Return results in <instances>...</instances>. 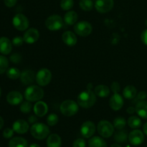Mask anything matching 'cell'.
I'll return each instance as SVG.
<instances>
[{
    "instance_id": "1",
    "label": "cell",
    "mask_w": 147,
    "mask_h": 147,
    "mask_svg": "<svg viewBox=\"0 0 147 147\" xmlns=\"http://www.w3.org/2000/svg\"><path fill=\"white\" fill-rule=\"evenodd\" d=\"M96 102V95L91 90H83L78 96V103L83 109H89Z\"/></svg>"
},
{
    "instance_id": "2",
    "label": "cell",
    "mask_w": 147,
    "mask_h": 147,
    "mask_svg": "<svg viewBox=\"0 0 147 147\" xmlns=\"http://www.w3.org/2000/svg\"><path fill=\"white\" fill-rule=\"evenodd\" d=\"M44 97V90L40 86L32 85L24 91V98L30 102L39 101Z\"/></svg>"
},
{
    "instance_id": "3",
    "label": "cell",
    "mask_w": 147,
    "mask_h": 147,
    "mask_svg": "<svg viewBox=\"0 0 147 147\" xmlns=\"http://www.w3.org/2000/svg\"><path fill=\"white\" fill-rule=\"evenodd\" d=\"M32 136L36 139L42 140L50 134V129L47 125L42 123H35L30 129Z\"/></svg>"
},
{
    "instance_id": "4",
    "label": "cell",
    "mask_w": 147,
    "mask_h": 147,
    "mask_svg": "<svg viewBox=\"0 0 147 147\" xmlns=\"http://www.w3.org/2000/svg\"><path fill=\"white\" fill-rule=\"evenodd\" d=\"M60 112L65 116L76 115L79 110V105L74 100H65L60 104Z\"/></svg>"
},
{
    "instance_id": "5",
    "label": "cell",
    "mask_w": 147,
    "mask_h": 147,
    "mask_svg": "<svg viewBox=\"0 0 147 147\" xmlns=\"http://www.w3.org/2000/svg\"><path fill=\"white\" fill-rule=\"evenodd\" d=\"M63 18L58 14H53L47 17L45 20V26L50 31H57L63 26Z\"/></svg>"
},
{
    "instance_id": "6",
    "label": "cell",
    "mask_w": 147,
    "mask_h": 147,
    "mask_svg": "<svg viewBox=\"0 0 147 147\" xmlns=\"http://www.w3.org/2000/svg\"><path fill=\"white\" fill-rule=\"evenodd\" d=\"M97 130L99 134L103 138H109L113 134L114 126L108 121H100L97 126Z\"/></svg>"
},
{
    "instance_id": "7",
    "label": "cell",
    "mask_w": 147,
    "mask_h": 147,
    "mask_svg": "<svg viewBox=\"0 0 147 147\" xmlns=\"http://www.w3.org/2000/svg\"><path fill=\"white\" fill-rule=\"evenodd\" d=\"M52 73L47 68H42L36 74V82L40 86H46L51 82Z\"/></svg>"
},
{
    "instance_id": "8",
    "label": "cell",
    "mask_w": 147,
    "mask_h": 147,
    "mask_svg": "<svg viewBox=\"0 0 147 147\" xmlns=\"http://www.w3.org/2000/svg\"><path fill=\"white\" fill-rule=\"evenodd\" d=\"M93 30L92 25L87 21H80L76 23L74 26V31L78 35L81 37H87L90 35Z\"/></svg>"
},
{
    "instance_id": "9",
    "label": "cell",
    "mask_w": 147,
    "mask_h": 147,
    "mask_svg": "<svg viewBox=\"0 0 147 147\" xmlns=\"http://www.w3.org/2000/svg\"><path fill=\"white\" fill-rule=\"evenodd\" d=\"M13 26L19 31H24L29 27V20L23 14H17L12 19Z\"/></svg>"
},
{
    "instance_id": "10",
    "label": "cell",
    "mask_w": 147,
    "mask_h": 147,
    "mask_svg": "<svg viewBox=\"0 0 147 147\" xmlns=\"http://www.w3.org/2000/svg\"><path fill=\"white\" fill-rule=\"evenodd\" d=\"M95 8L100 13H107L113 9L114 6L113 0H96Z\"/></svg>"
},
{
    "instance_id": "11",
    "label": "cell",
    "mask_w": 147,
    "mask_h": 147,
    "mask_svg": "<svg viewBox=\"0 0 147 147\" xmlns=\"http://www.w3.org/2000/svg\"><path fill=\"white\" fill-rule=\"evenodd\" d=\"M96 125L90 121L84 122L80 127V134L84 138H90L96 132Z\"/></svg>"
},
{
    "instance_id": "12",
    "label": "cell",
    "mask_w": 147,
    "mask_h": 147,
    "mask_svg": "<svg viewBox=\"0 0 147 147\" xmlns=\"http://www.w3.org/2000/svg\"><path fill=\"white\" fill-rule=\"evenodd\" d=\"M129 141L134 146H139L141 145L144 141V135L143 132L140 130H134L129 134Z\"/></svg>"
},
{
    "instance_id": "13",
    "label": "cell",
    "mask_w": 147,
    "mask_h": 147,
    "mask_svg": "<svg viewBox=\"0 0 147 147\" xmlns=\"http://www.w3.org/2000/svg\"><path fill=\"white\" fill-rule=\"evenodd\" d=\"M40 37V32L35 28H30L24 32L23 39L24 42L27 44H33L38 40Z\"/></svg>"
},
{
    "instance_id": "14",
    "label": "cell",
    "mask_w": 147,
    "mask_h": 147,
    "mask_svg": "<svg viewBox=\"0 0 147 147\" xmlns=\"http://www.w3.org/2000/svg\"><path fill=\"white\" fill-rule=\"evenodd\" d=\"M123 98L119 93H113L109 100V106L113 111H119L123 106Z\"/></svg>"
},
{
    "instance_id": "15",
    "label": "cell",
    "mask_w": 147,
    "mask_h": 147,
    "mask_svg": "<svg viewBox=\"0 0 147 147\" xmlns=\"http://www.w3.org/2000/svg\"><path fill=\"white\" fill-rule=\"evenodd\" d=\"M29 124L26 121L23 119H18L14 122L12 125V129L16 133L20 134H24L29 130Z\"/></svg>"
},
{
    "instance_id": "16",
    "label": "cell",
    "mask_w": 147,
    "mask_h": 147,
    "mask_svg": "<svg viewBox=\"0 0 147 147\" xmlns=\"http://www.w3.org/2000/svg\"><path fill=\"white\" fill-rule=\"evenodd\" d=\"M7 100L8 103L12 106H16L21 103L23 100V96L19 91L13 90L9 92L7 96Z\"/></svg>"
},
{
    "instance_id": "17",
    "label": "cell",
    "mask_w": 147,
    "mask_h": 147,
    "mask_svg": "<svg viewBox=\"0 0 147 147\" xmlns=\"http://www.w3.org/2000/svg\"><path fill=\"white\" fill-rule=\"evenodd\" d=\"M12 42L6 37H0V53L4 55H9L12 50Z\"/></svg>"
},
{
    "instance_id": "18",
    "label": "cell",
    "mask_w": 147,
    "mask_h": 147,
    "mask_svg": "<svg viewBox=\"0 0 147 147\" xmlns=\"http://www.w3.org/2000/svg\"><path fill=\"white\" fill-rule=\"evenodd\" d=\"M20 80L24 85H30L36 80V75L33 70H26L21 73Z\"/></svg>"
},
{
    "instance_id": "19",
    "label": "cell",
    "mask_w": 147,
    "mask_h": 147,
    "mask_svg": "<svg viewBox=\"0 0 147 147\" xmlns=\"http://www.w3.org/2000/svg\"><path fill=\"white\" fill-rule=\"evenodd\" d=\"M62 40L66 45L73 47L77 43V37L76 34L71 31H66L62 35Z\"/></svg>"
},
{
    "instance_id": "20",
    "label": "cell",
    "mask_w": 147,
    "mask_h": 147,
    "mask_svg": "<svg viewBox=\"0 0 147 147\" xmlns=\"http://www.w3.org/2000/svg\"><path fill=\"white\" fill-rule=\"evenodd\" d=\"M48 111V106L45 102L39 100L34 106V113L38 117H43Z\"/></svg>"
},
{
    "instance_id": "21",
    "label": "cell",
    "mask_w": 147,
    "mask_h": 147,
    "mask_svg": "<svg viewBox=\"0 0 147 147\" xmlns=\"http://www.w3.org/2000/svg\"><path fill=\"white\" fill-rule=\"evenodd\" d=\"M136 112L141 118L147 119V101L140 100L136 105Z\"/></svg>"
},
{
    "instance_id": "22",
    "label": "cell",
    "mask_w": 147,
    "mask_h": 147,
    "mask_svg": "<svg viewBox=\"0 0 147 147\" xmlns=\"http://www.w3.org/2000/svg\"><path fill=\"white\" fill-rule=\"evenodd\" d=\"M47 147H61L62 140L59 135L52 134L48 136L47 140Z\"/></svg>"
},
{
    "instance_id": "23",
    "label": "cell",
    "mask_w": 147,
    "mask_h": 147,
    "mask_svg": "<svg viewBox=\"0 0 147 147\" xmlns=\"http://www.w3.org/2000/svg\"><path fill=\"white\" fill-rule=\"evenodd\" d=\"M94 93L96 96L100 98H106L110 94V89L106 85H98L95 88Z\"/></svg>"
},
{
    "instance_id": "24",
    "label": "cell",
    "mask_w": 147,
    "mask_h": 147,
    "mask_svg": "<svg viewBox=\"0 0 147 147\" xmlns=\"http://www.w3.org/2000/svg\"><path fill=\"white\" fill-rule=\"evenodd\" d=\"M9 147H28V143L22 137H14L9 142Z\"/></svg>"
},
{
    "instance_id": "25",
    "label": "cell",
    "mask_w": 147,
    "mask_h": 147,
    "mask_svg": "<svg viewBox=\"0 0 147 147\" xmlns=\"http://www.w3.org/2000/svg\"><path fill=\"white\" fill-rule=\"evenodd\" d=\"M123 95L126 99H133L137 95V90L134 86L129 85L126 86L123 90Z\"/></svg>"
},
{
    "instance_id": "26",
    "label": "cell",
    "mask_w": 147,
    "mask_h": 147,
    "mask_svg": "<svg viewBox=\"0 0 147 147\" xmlns=\"http://www.w3.org/2000/svg\"><path fill=\"white\" fill-rule=\"evenodd\" d=\"M78 14L75 11H68L64 16V22L68 25H73L78 21Z\"/></svg>"
},
{
    "instance_id": "27",
    "label": "cell",
    "mask_w": 147,
    "mask_h": 147,
    "mask_svg": "<svg viewBox=\"0 0 147 147\" xmlns=\"http://www.w3.org/2000/svg\"><path fill=\"white\" fill-rule=\"evenodd\" d=\"M88 146L89 147H107V144L103 138L94 136L88 141Z\"/></svg>"
},
{
    "instance_id": "28",
    "label": "cell",
    "mask_w": 147,
    "mask_h": 147,
    "mask_svg": "<svg viewBox=\"0 0 147 147\" xmlns=\"http://www.w3.org/2000/svg\"><path fill=\"white\" fill-rule=\"evenodd\" d=\"M129 139V135L126 130H119L114 135V140L118 143H124Z\"/></svg>"
},
{
    "instance_id": "29",
    "label": "cell",
    "mask_w": 147,
    "mask_h": 147,
    "mask_svg": "<svg viewBox=\"0 0 147 147\" xmlns=\"http://www.w3.org/2000/svg\"><path fill=\"white\" fill-rule=\"evenodd\" d=\"M127 123L131 129H137L139 128L142 125V121L137 116H131L129 118L127 121Z\"/></svg>"
},
{
    "instance_id": "30",
    "label": "cell",
    "mask_w": 147,
    "mask_h": 147,
    "mask_svg": "<svg viewBox=\"0 0 147 147\" xmlns=\"http://www.w3.org/2000/svg\"><path fill=\"white\" fill-rule=\"evenodd\" d=\"M21 76V72L16 67H10L7 70V76L11 80H17Z\"/></svg>"
},
{
    "instance_id": "31",
    "label": "cell",
    "mask_w": 147,
    "mask_h": 147,
    "mask_svg": "<svg viewBox=\"0 0 147 147\" xmlns=\"http://www.w3.org/2000/svg\"><path fill=\"white\" fill-rule=\"evenodd\" d=\"M126 119L123 117H119L116 118V119L113 120V125L114 126L115 129H116L117 130H121V129H123V128L126 126Z\"/></svg>"
},
{
    "instance_id": "32",
    "label": "cell",
    "mask_w": 147,
    "mask_h": 147,
    "mask_svg": "<svg viewBox=\"0 0 147 147\" xmlns=\"http://www.w3.org/2000/svg\"><path fill=\"white\" fill-rule=\"evenodd\" d=\"M79 6L83 11H89L92 10L94 4L92 0H80L79 2Z\"/></svg>"
},
{
    "instance_id": "33",
    "label": "cell",
    "mask_w": 147,
    "mask_h": 147,
    "mask_svg": "<svg viewBox=\"0 0 147 147\" xmlns=\"http://www.w3.org/2000/svg\"><path fill=\"white\" fill-rule=\"evenodd\" d=\"M9 67L8 59L5 57L0 55V75L3 74L7 72Z\"/></svg>"
},
{
    "instance_id": "34",
    "label": "cell",
    "mask_w": 147,
    "mask_h": 147,
    "mask_svg": "<svg viewBox=\"0 0 147 147\" xmlns=\"http://www.w3.org/2000/svg\"><path fill=\"white\" fill-rule=\"evenodd\" d=\"M74 6V1L73 0H62L60 2V7L62 9L65 11L70 10Z\"/></svg>"
},
{
    "instance_id": "35",
    "label": "cell",
    "mask_w": 147,
    "mask_h": 147,
    "mask_svg": "<svg viewBox=\"0 0 147 147\" xmlns=\"http://www.w3.org/2000/svg\"><path fill=\"white\" fill-rule=\"evenodd\" d=\"M32 108V106L30 101L27 100V101L22 103L21 106H20V111L23 113H28L31 111Z\"/></svg>"
},
{
    "instance_id": "36",
    "label": "cell",
    "mask_w": 147,
    "mask_h": 147,
    "mask_svg": "<svg viewBox=\"0 0 147 147\" xmlns=\"http://www.w3.org/2000/svg\"><path fill=\"white\" fill-rule=\"evenodd\" d=\"M58 122V116L55 113H51L47 118V123L49 126H53Z\"/></svg>"
},
{
    "instance_id": "37",
    "label": "cell",
    "mask_w": 147,
    "mask_h": 147,
    "mask_svg": "<svg viewBox=\"0 0 147 147\" xmlns=\"http://www.w3.org/2000/svg\"><path fill=\"white\" fill-rule=\"evenodd\" d=\"M24 39L23 37H20V36H17V37H14L12 39V45L14 46H17V47H20V46L22 45L23 43H24Z\"/></svg>"
},
{
    "instance_id": "38",
    "label": "cell",
    "mask_w": 147,
    "mask_h": 147,
    "mask_svg": "<svg viewBox=\"0 0 147 147\" xmlns=\"http://www.w3.org/2000/svg\"><path fill=\"white\" fill-rule=\"evenodd\" d=\"M9 59L11 63L17 64V63H19L21 62L22 55L20 54H19V53H14V54H12L10 56Z\"/></svg>"
},
{
    "instance_id": "39",
    "label": "cell",
    "mask_w": 147,
    "mask_h": 147,
    "mask_svg": "<svg viewBox=\"0 0 147 147\" xmlns=\"http://www.w3.org/2000/svg\"><path fill=\"white\" fill-rule=\"evenodd\" d=\"M86 142L83 139L79 138L73 142V147H86Z\"/></svg>"
},
{
    "instance_id": "40",
    "label": "cell",
    "mask_w": 147,
    "mask_h": 147,
    "mask_svg": "<svg viewBox=\"0 0 147 147\" xmlns=\"http://www.w3.org/2000/svg\"><path fill=\"white\" fill-rule=\"evenodd\" d=\"M13 134H14V130L9 128H7L5 129L3 131V136H4L5 139H10V138L12 137Z\"/></svg>"
},
{
    "instance_id": "41",
    "label": "cell",
    "mask_w": 147,
    "mask_h": 147,
    "mask_svg": "<svg viewBox=\"0 0 147 147\" xmlns=\"http://www.w3.org/2000/svg\"><path fill=\"white\" fill-rule=\"evenodd\" d=\"M111 89L113 92V93H119L121 89L120 84L118 82H113L111 84Z\"/></svg>"
},
{
    "instance_id": "42",
    "label": "cell",
    "mask_w": 147,
    "mask_h": 147,
    "mask_svg": "<svg viewBox=\"0 0 147 147\" xmlns=\"http://www.w3.org/2000/svg\"><path fill=\"white\" fill-rule=\"evenodd\" d=\"M141 40H142V42L147 46V29L144 30L141 34Z\"/></svg>"
},
{
    "instance_id": "43",
    "label": "cell",
    "mask_w": 147,
    "mask_h": 147,
    "mask_svg": "<svg viewBox=\"0 0 147 147\" xmlns=\"http://www.w3.org/2000/svg\"><path fill=\"white\" fill-rule=\"evenodd\" d=\"M4 4L7 6V7H12L17 3V0H4Z\"/></svg>"
},
{
    "instance_id": "44",
    "label": "cell",
    "mask_w": 147,
    "mask_h": 147,
    "mask_svg": "<svg viewBox=\"0 0 147 147\" xmlns=\"http://www.w3.org/2000/svg\"><path fill=\"white\" fill-rule=\"evenodd\" d=\"M147 97V94L145 91H141L138 93L137 95V98L140 100H144V99H146ZM139 100V101H140Z\"/></svg>"
},
{
    "instance_id": "45",
    "label": "cell",
    "mask_w": 147,
    "mask_h": 147,
    "mask_svg": "<svg viewBox=\"0 0 147 147\" xmlns=\"http://www.w3.org/2000/svg\"><path fill=\"white\" fill-rule=\"evenodd\" d=\"M37 121V119L36 116H31L29 117L28 119V121L30 122V123H35V122Z\"/></svg>"
},
{
    "instance_id": "46",
    "label": "cell",
    "mask_w": 147,
    "mask_h": 147,
    "mask_svg": "<svg viewBox=\"0 0 147 147\" xmlns=\"http://www.w3.org/2000/svg\"><path fill=\"white\" fill-rule=\"evenodd\" d=\"M127 112L129 114H131V113H134V112H136V109L134 107H129L127 109Z\"/></svg>"
},
{
    "instance_id": "47",
    "label": "cell",
    "mask_w": 147,
    "mask_h": 147,
    "mask_svg": "<svg viewBox=\"0 0 147 147\" xmlns=\"http://www.w3.org/2000/svg\"><path fill=\"white\" fill-rule=\"evenodd\" d=\"M3 126H4V119L0 116V129H2Z\"/></svg>"
},
{
    "instance_id": "48",
    "label": "cell",
    "mask_w": 147,
    "mask_h": 147,
    "mask_svg": "<svg viewBox=\"0 0 147 147\" xmlns=\"http://www.w3.org/2000/svg\"><path fill=\"white\" fill-rule=\"evenodd\" d=\"M143 130H144V133L147 136V122L143 126Z\"/></svg>"
},
{
    "instance_id": "49",
    "label": "cell",
    "mask_w": 147,
    "mask_h": 147,
    "mask_svg": "<svg viewBox=\"0 0 147 147\" xmlns=\"http://www.w3.org/2000/svg\"><path fill=\"white\" fill-rule=\"evenodd\" d=\"M29 147H40V145L37 144H32L30 145V146Z\"/></svg>"
},
{
    "instance_id": "50",
    "label": "cell",
    "mask_w": 147,
    "mask_h": 147,
    "mask_svg": "<svg viewBox=\"0 0 147 147\" xmlns=\"http://www.w3.org/2000/svg\"><path fill=\"white\" fill-rule=\"evenodd\" d=\"M111 147H121V146L119 144H114L111 145Z\"/></svg>"
},
{
    "instance_id": "51",
    "label": "cell",
    "mask_w": 147,
    "mask_h": 147,
    "mask_svg": "<svg viewBox=\"0 0 147 147\" xmlns=\"http://www.w3.org/2000/svg\"><path fill=\"white\" fill-rule=\"evenodd\" d=\"M92 87H93L92 84H88V86H87V89H88V90H91Z\"/></svg>"
},
{
    "instance_id": "52",
    "label": "cell",
    "mask_w": 147,
    "mask_h": 147,
    "mask_svg": "<svg viewBox=\"0 0 147 147\" xmlns=\"http://www.w3.org/2000/svg\"><path fill=\"white\" fill-rule=\"evenodd\" d=\"M145 24H146V26L147 27V19L146 20V21H145Z\"/></svg>"
},
{
    "instance_id": "53",
    "label": "cell",
    "mask_w": 147,
    "mask_h": 147,
    "mask_svg": "<svg viewBox=\"0 0 147 147\" xmlns=\"http://www.w3.org/2000/svg\"><path fill=\"white\" fill-rule=\"evenodd\" d=\"M1 88H0V96H1Z\"/></svg>"
}]
</instances>
